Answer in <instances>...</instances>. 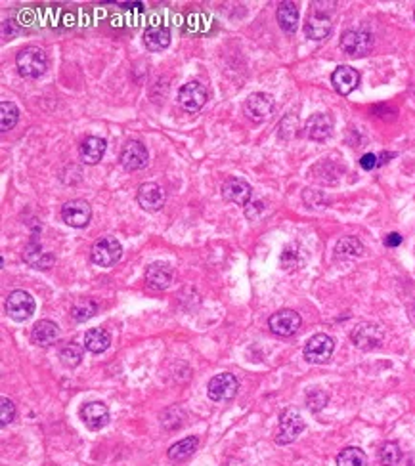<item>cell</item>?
<instances>
[{"label":"cell","instance_id":"cell-1","mask_svg":"<svg viewBox=\"0 0 415 466\" xmlns=\"http://www.w3.org/2000/svg\"><path fill=\"white\" fill-rule=\"evenodd\" d=\"M16 67L23 79H41L48 69V56L39 46H26L16 56Z\"/></svg>","mask_w":415,"mask_h":466},{"label":"cell","instance_id":"cell-2","mask_svg":"<svg viewBox=\"0 0 415 466\" xmlns=\"http://www.w3.org/2000/svg\"><path fill=\"white\" fill-rule=\"evenodd\" d=\"M335 4L329 8H320V4L314 2V14L308 17L305 23V33L310 41H324L327 35L331 33V14Z\"/></svg>","mask_w":415,"mask_h":466},{"label":"cell","instance_id":"cell-3","mask_svg":"<svg viewBox=\"0 0 415 466\" xmlns=\"http://www.w3.org/2000/svg\"><path fill=\"white\" fill-rule=\"evenodd\" d=\"M121 254H123V246L117 241L115 237H102L98 239L94 245H92L90 256L94 264H98L102 268H109L117 262L121 260Z\"/></svg>","mask_w":415,"mask_h":466},{"label":"cell","instance_id":"cell-4","mask_svg":"<svg viewBox=\"0 0 415 466\" xmlns=\"http://www.w3.org/2000/svg\"><path fill=\"white\" fill-rule=\"evenodd\" d=\"M374 46V37L365 29H349L340 37V50L352 57L365 56Z\"/></svg>","mask_w":415,"mask_h":466},{"label":"cell","instance_id":"cell-5","mask_svg":"<svg viewBox=\"0 0 415 466\" xmlns=\"http://www.w3.org/2000/svg\"><path fill=\"white\" fill-rule=\"evenodd\" d=\"M333 350H335V342L329 335H314L307 344H305V360L308 363H316L322 365L331 360Z\"/></svg>","mask_w":415,"mask_h":466},{"label":"cell","instance_id":"cell-6","mask_svg":"<svg viewBox=\"0 0 415 466\" xmlns=\"http://www.w3.org/2000/svg\"><path fill=\"white\" fill-rule=\"evenodd\" d=\"M209 92L200 81H190L184 84L178 92V104L186 109L188 113H195L201 107L207 104Z\"/></svg>","mask_w":415,"mask_h":466},{"label":"cell","instance_id":"cell-7","mask_svg":"<svg viewBox=\"0 0 415 466\" xmlns=\"http://www.w3.org/2000/svg\"><path fill=\"white\" fill-rule=\"evenodd\" d=\"M302 430H305V420L299 415V411H283L282 417H280V430H278V436H276V443H280V445L293 443L299 438V434Z\"/></svg>","mask_w":415,"mask_h":466},{"label":"cell","instance_id":"cell-8","mask_svg":"<svg viewBox=\"0 0 415 466\" xmlns=\"http://www.w3.org/2000/svg\"><path fill=\"white\" fill-rule=\"evenodd\" d=\"M238 378L230 373H220V375H215L211 380H209L207 394L209 398L213 401H230L235 398L238 394Z\"/></svg>","mask_w":415,"mask_h":466},{"label":"cell","instance_id":"cell-9","mask_svg":"<svg viewBox=\"0 0 415 466\" xmlns=\"http://www.w3.org/2000/svg\"><path fill=\"white\" fill-rule=\"evenodd\" d=\"M352 342L360 350H375L383 344V338H385V333H383L381 325L377 323H360L354 331H352Z\"/></svg>","mask_w":415,"mask_h":466},{"label":"cell","instance_id":"cell-10","mask_svg":"<svg viewBox=\"0 0 415 466\" xmlns=\"http://www.w3.org/2000/svg\"><path fill=\"white\" fill-rule=\"evenodd\" d=\"M6 313L14 321H27L35 313V298L27 291H14L6 298Z\"/></svg>","mask_w":415,"mask_h":466},{"label":"cell","instance_id":"cell-11","mask_svg":"<svg viewBox=\"0 0 415 466\" xmlns=\"http://www.w3.org/2000/svg\"><path fill=\"white\" fill-rule=\"evenodd\" d=\"M61 218L71 228H86L92 218V208L84 199H71L61 206Z\"/></svg>","mask_w":415,"mask_h":466},{"label":"cell","instance_id":"cell-12","mask_svg":"<svg viewBox=\"0 0 415 466\" xmlns=\"http://www.w3.org/2000/svg\"><path fill=\"white\" fill-rule=\"evenodd\" d=\"M300 325H302V319L295 310H280L268 319V327L278 336H293L299 331Z\"/></svg>","mask_w":415,"mask_h":466},{"label":"cell","instance_id":"cell-13","mask_svg":"<svg viewBox=\"0 0 415 466\" xmlns=\"http://www.w3.org/2000/svg\"><path fill=\"white\" fill-rule=\"evenodd\" d=\"M121 164L123 168L128 172L133 171H142L144 166H148V161H150V155H148V149L146 146L138 142V139H131L126 142L125 148L121 151Z\"/></svg>","mask_w":415,"mask_h":466},{"label":"cell","instance_id":"cell-14","mask_svg":"<svg viewBox=\"0 0 415 466\" xmlns=\"http://www.w3.org/2000/svg\"><path fill=\"white\" fill-rule=\"evenodd\" d=\"M136 201L138 205L148 211V213H157L165 205V189L161 188L155 182H146L138 188L136 193Z\"/></svg>","mask_w":415,"mask_h":466},{"label":"cell","instance_id":"cell-15","mask_svg":"<svg viewBox=\"0 0 415 466\" xmlns=\"http://www.w3.org/2000/svg\"><path fill=\"white\" fill-rule=\"evenodd\" d=\"M274 111V98L270 94L264 92H257V94H251L247 101H245V113L251 121H266Z\"/></svg>","mask_w":415,"mask_h":466},{"label":"cell","instance_id":"cell-16","mask_svg":"<svg viewBox=\"0 0 415 466\" xmlns=\"http://www.w3.org/2000/svg\"><path fill=\"white\" fill-rule=\"evenodd\" d=\"M81 420L90 430H100L109 423V409L102 401H90L81 407Z\"/></svg>","mask_w":415,"mask_h":466},{"label":"cell","instance_id":"cell-17","mask_svg":"<svg viewBox=\"0 0 415 466\" xmlns=\"http://www.w3.org/2000/svg\"><path fill=\"white\" fill-rule=\"evenodd\" d=\"M251 195H253V189L247 182L241 180V178H230L222 184V197L228 203L245 206L249 205Z\"/></svg>","mask_w":415,"mask_h":466},{"label":"cell","instance_id":"cell-18","mask_svg":"<svg viewBox=\"0 0 415 466\" xmlns=\"http://www.w3.org/2000/svg\"><path fill=\"white\" fill-rule=\"evenodd\" d=\"M331 84L340 96H349L350 92L356 90L358 84H360V73L354 67L340 66L333 71Z\"/></svg>","mask_w":415,"mask_h":466},{"label":"cell","instance_id":"cell-19","mask_svg":"<svg viewBox=\"0 0 415 466\" xmlns=\"http://www.w3.org/2000/svg\"><path fill=\"white\" fill-rule=\"evenodd\" d=\"M173 281V268L166 262H153L146 270V283L153 291H163Z\"/></svg>","mask_w":415,"mask_h":466},{"label":"cell","instance_id":"cell-20","mask_svg":"<svg viewBox=\"0 0 415 466\" xmlns=\"http://www.w3.org/2000/svg\"><path fill=\"white\" fill-rule=\"evenodd\" d=\"M333 117L327 113H316L307 121V136L316 142H324L331 136Z\"/></svg>","mask_w":415,"mask_h":466},{"label":"cell","instance_id":"cell-21","mask_svg":"<svg viewBox=\"0 0 415 466\" xmlns=\"http://www.w3.org/2000/svg\"><path fill=\"white\" fill-rule=\"evenodd\" d=\"M106 139L98 138V136H88L81 142L79 146V155L84 164H98L102 157L106 153Z\"/></svg>","mask_w":415,"mask_h":466},{"label":"cell","instance_id":"cell-22","mask_svg":"<svg viewBox=\"0 0 415 466\" xmlns=\"http://www.w3.org/2000/svg\"><path fill=\"white\" fill-rule=\"evenodd\" d=\"M59 327L50 321V319H42L39 323H35L33 331H31V340L37 346H52V344L58 340Z\"/></svg>","mask_w":415,"mask_h":466},{"label":"cell","instance_id":"cell-23","mask_svg":"<svg viewBox=\"0 0 415 466\" xmlns=\"http://www.w3.org/2000/svg\"><path fill=\"white\" fill-rule=\"evenodd\" d=\"M144 44L150 52H161L171 44V31L163 25H153L144 33Z\"/></svg>","mask_w":415,"mask_h":466},{"label":"cell","instance_id":"cell-24","mask_svg":"<svg viewBox=\"0 0 415 466\" xmlns=\"http://www.w3.org/2000/svg\"><path fill=\"white\" fill-rule=\"evenodd\" d=\"M276 17H278L282 31H285L287 35H293L299 29V8L295 6V2H282Z\"/></svg>","mask_w":415,"mask_h":466},{"label":"cell","instance_id":"cell-25","mask_svg":"<svg viewBox=\"0 0 415 466\" xmlns=\"http://www.w3.org/2000/svg\"><path fill=\"white\" fill-rule=\"evenodd\" d=\"M111 344V335L106 329H88L84 335V348L92 353L106 352Z\"/></svg>","mask_w":415,"mask_h":466},{"label":"cell","instance_id":"cell-26","mask_svg":"<svg viewBox=\"0 0 415 466\" xmlns=\"http://www.w3.org/2000/svg\"><path fill=\"white\" fill-rule=\"evenodd\" d=\"M197 445H200L197 436H188V438H184V440L168 447V458L175 460V463L186 460V458H190L193 455V451L197 449Z\"/></svg>","mask_w":415,"mask_h":466},{"label":"cell","instance_id":"cell-27","mask_svg":"<svg viewBox=\"0 0 415 466\" xmlns=\"http://www.w3.org/2000/svg\"><path fill=\"white\" fill-rule=\"evenodd\" d=\"M23 258L29 266H33L37 270H48L52 264H54V256L48 253H42L41 246L37 243H31L27 246L26 253H23Z\"/></svg>","mask_w":415,"mask_h":466},{"label":"cell","instance_id":"cell-28","mask_svg":"<svg viewBox=\"0 0 415 466\" xmlns=\"http://www.w3.org/2000/svg\"><path fill=\"white\" fill-rule=\"evenodd\" d=\"M305 253H302V249L299 245H295V243H291L283 249L282 253V268L287 271H295L302 268V264H305Z\"/></svg>","mask_w":415,"mask_h":466},{"label":"cell","instance_id":"cell-29","mask_svg":"<svg viewBox=\"0 0 415 466\" xmlns=\"http://www.w3.org/2000/svg\"><path fill=\"white\" fill-rule=\"evenodd\" d=\"M19 121V109L12 101H2L0 104V130L8 132Z\"/></svg>","mask_w":415,"mask_h":466},{"label":"cell","instance_id":"cell-30","mask_svg":"<svg viewBox=\"0 0 415 466\" xmlns=\"http://www.w3.org/2000/svg\"><path fill=\"white\" fill-rule=\"evenodd\" d=\"M83 352L84 346H81V344L77 342H67L66 346L61 348V352H59V360H61V363H64L66 367L73 369L83 361Z\"/></svg>","mask_w":415,"mask_h":466},{"label":"cell","instance_id":"cell-31","mask_svg":"<svg viewBox=\"0 0 415 466\" xmlns=\"http://www.w3.org/2000/svg\"><path fill=\"white\" fill-rule=\"evenodd\" d=\"M335 254L339 258H349V256H362L364 245L358 237H342L335 246Z\"/></svg>","mask_w":415,"mask_h":466},{"label":"cell","instance_id":"cell-32","mask_svg":"<svg viewBox=\"0 0 415 466\" xmlns=\"http://www.w3.org/2000/svg\"><path fill=\"white\" fill-rule=\"evenodd\" d=\"M337 466H367V457L360 447H347L337 455Z\"/></svg>","mask_w":415,"mask_h":466},{"label":"cell","instance_id":"cell-33","mask_svg":"<svg viewBox=\"0 0 415 466\" xmlns=\"http://www.w3.org/2000/svg\"><path fill=\"white\" fill-rule=\"evenodd\" d=\"M96 313H98V304L90 298H81L71 308V315L75 321H86V319L94 318Z\"/></svg>","mask_w":415,"mask_h":466},{"label":"cell","instance_id":"cell-34","mask_svg":"<svg viewBox=\"0 0 415 466\" xmlns=\"http://www.w3.org/2000/svg\"><path fill=\"white\" fill-rule=\"evenodd\" d=\"M402 460V451L396 442L383 443L379 449V463L383 466H398Z\"/></svg>","mask_w":415,"mask_h":466},{"label":"cell","instance_id":"cell-35","mask_svg":"<svg viewBox=\"0 0 415 466\" xmlns=\"http://www.w3.org/2000/svg\"><path fill=\"white\" fill-rule=\"evenodd\" d=\"M325 403H327V394L324 390H310L307 396V405L310 411H320L324 409Z\"/></svg>","mask_w":415,"mask_h":466},{"label":"cell","instance_id":"cell-36","mask_svg":"<svg viewBox=\"0 0 415 466\" xmlns=\"http://www.w3.org/2000/svg\"><path fill=\"white\" fill-rule=\"evenodd\" d=\"M0 411H2L0 413V425L2 426H8L16 418V405L8 398H2L0 400Z\"/></svg>","mask_w":415,"mask_h":466},{"label":"cell","instance_id":"cell-37","mask_svg":"<svg viewBox=\"0 0 415 466\" xmlns=\"http://www.w3.org/2000/svg\"><path fill=\"white\" fill-rule=\"evenodd\" d=\"M377 164H379V161H377V155H374V153H365V155L360 159V166H362L364 171H374Z\"/></svg>","mask_w":415,"mask_h":466},{"label":"cell","instance_id":"cell-38","mask_svg":"<svg viewBox=\"0 0 415 466\" xmlns=\"http://www.w3.org/2000/svg\"><path fill=\"white\" fill-rule=\"evenodd\" d=\"M402 243V235L400 233H389L385 239V245L387 246H398Z\"/></svg>","mask_w":415,"mask_h":466},{"label":"cell","instance_id":"cell-39","mask_svg":"<svg viewBox=\"0 0 415 466\" xmlns=\"http://www.w3.org/2000/svg\"><path fill=\"white\" fill-rule=\"evenodd\" d=\"M414 17H415V12H414Z\"/></svg>","mask_w":415,"mask_h":466}]
</instances>
